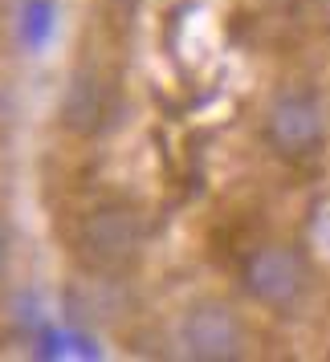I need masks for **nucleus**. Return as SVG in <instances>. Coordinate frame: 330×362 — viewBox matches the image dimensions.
Here are the masks:
<instances>
[{
  "instance_id": "obj_5",
  "label": "nucleus",
  "mask_w": 330,
  "mask_h": 362,
  "mask_svg": "<svg viewBox=\"0 0 330 362\" xmlns=\"http://www.w3.org/2000/svg\"><path fill=\"white\" fill-rule=\"evenodd\" d=\"M106 118V86L94 74H74L62 94V127L74 134H94Z\"/></svg>"
},
{
  "instance_id": "obj_2",
  "label": "nucleus",
  "mask_w": 330,
  "mask_h": 362,
  "mask_svg": "<svg viewBox=\"0 0 330 362\" xmlns=\"http://www.w3.org/2000/svg\"><path fill=\"white\" fill-rule=\"evenodd\" d=\"M241 285L265 310H294L310 285V273L294 245H261L245 257Z\"/></svg>"
},
{
  "instance_id": "obj_1",
  "label": "nucleus",
  "mask_w": 330,
  "mask_h": 362,
  "mask_svg": "<svg viewBox=\"0 0 330 362\" xmlns=\"http://www.w3.org/2000/svg\"><path fill=\"white\" fill-rule=\"evenodd\" d=\"M143 248V220L123 204H102L78 228V257L94 273H123Z\"/></svg>"
},
{
  "instance_id": "obj_8",
  "label": "nucleus",
  "mask_w": 330,
  "mask_h": 362,
  "mask_svg": "<svg viewBox=\"0 0 330 362\" xmlns=\"http://www.w3.org/2000/svg\"><path fill=\"white\" fill-rule=\"evenodd\" d=\"M115 4H139V0H115Z\"/></svg>"
},
{
  "instance_id": "obj_7",
  "label": "nucleus",
  "mask_w": 330,
  "mask_h": 362,
  "mask_svg": "<svg viewBox=\"0 0 330 362\" xmlns=\"http://www.w3.org/2000/svg\"><path fill=\"white\" fill-rule=\"evenodd\" d=\"M4 261H8V236L0 228V273H4Z\"/></svg>"
},
{
  "instance_id": "obj_3",
  "label": "nucleus",
  "mask_w": 330,
  "mask_h": 362,
  "mask_svg": "<svg viewBox=\"0 0 330 362\" xmlns=\"http://www.w3.org/2000/svg\"><path fill=\"white\" fill-rule=\"evenodd\" d=\"M180 346L196 362H237L245 358L249 334L241 313L229 301H196L180 322Z\"/></svg>"
},
{
  "instance_id": "obj_4",
  "label": "nucleus",
  "mask_w": 330,
  "mask_h": 362,
  "mask_svg": "<svg viewBox=\"0 0 330 362\" xmlns=\"http://www.w3.org/2000/svg\"><path fill=\"white\" fill-rule=\"evenodd\" d=\"M265 139L285 159L318 155V147L326 143L322 102L314 98L310 90H285V94H278L269 102V110H265Z\"/></svg>"
},
{
  "instance_id": "obj_6",
  "label": "nucleus",
  "mask_w": 330,
  "mask_h": 362,
  "mask_svg": "<svg viewBox=\"0 0 330 362\" xmlns=\"http://www.w3.org/2000/svg\"><path fill=\"white\" fill-rule=\"evenodd\" d=\"M53 17H57V8H53V0H25L17 13V37L25 49H41L53 33Z\"/></svg>"
}]
</instances>
